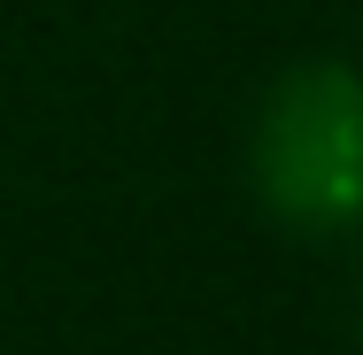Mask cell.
Masks as SVG:
<instances>
[{"instance_id":"cell-1","label":"cell","mask_w":363,"mask_h":355,"mask_svg":"<svg viewBox=\"0 0 363 355\" xmlns=\"http://www.w3.org/2000/svg\"><path fill=\"white\" fill-rule=\"evenodd\" d=\"M255 186L301 232L363 224V77L348 62H301L255 116Z\"/></svg>"},{"instance_id":"cell-2","label":"cell","mask_w":363,"mask_h":355,"mask_svg":"<svg viewBox=\"0 0 363 355\" xmlns=\"http://www.w3.org/2000/svg\"><path fill=\"white\" fill-rule=\"evenodd\" d=\"M356 340H363V278H356Z\"/></svg>"}]
</instances>
